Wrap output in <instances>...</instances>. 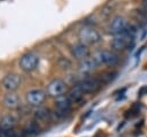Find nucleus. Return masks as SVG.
Listing matches in <instances>:
<instances>
[{"instance_id": "f8f14e48", "label": "nucleus", "mask_w": 147, "mask_h": 137, "mask_svg": "<svg viewBox=\"0 0 147 137\" xmlns=\"http://www.w3.org/2000/svg\"><path fill=\"white\" fill-rule=\"evenodd\" d=\"M96 66H98V63L95 62V60L93 59V56L92 58H86V59H84V60L80 61V63H79V70L82 73H84V74H87V73L93 71L96 68Z\"/></svg>"}, {"instance_id": "423d86ee", "label": "nucleus", "mask_w": 147, "mask_h": 137, "mask_svg": "<svg viewBox=\"0 0 147 137\" xmlns=\"http://www.w3.org/2000/svg\"><path fill=\"white\" fill-rule=\"evenodd\" d=\"M67 90V86H65V83L60 79V78H55L53 79L48 85H47V93L52 97H60V96H63L64 92Z\"/></svg>"}, {"instance_id": "20e7f679", "label": "nucleus", "mask_w": 147, "mask_h": 137, "mask_svg": "<svg viewBox=\"0 0 147 137\" xmlns=\"http://www.w3.org/2000/svg\"><path fill=\"white\" fill-rule=\"evenodd\" d=\"M39 63V58L37 54L32 53V52H29V53H25L21 56L20 59V67L22 70L24 71H32L37 68Z\"/></svg>"}, {"instance_id": "6ab92c4d", "label": "nucleus", "mask_w": 147, "mask_h": 137, "mask_svg": "<svg viewBox=\"0 0 147 137\" xmlns=\"http://www.w3.org/2000/svg\"><path fill=\"white\" fill-rule=\"evenodd\" d=\"M139 93H140L141 96H145V94H147V85H146V86H142V87L140 89Z\"/></svg>"}, {"instance_id": "aec40b11", "label": "nucleus", "mask_w": 147, "mask_h": 137, "mask_svg": "<svg viewBox=\"0 0 147 137\" xmlns=\"http://www.w3.org/2000/svg\"><path fill=\"white\" fill-rule=\"evenodd\" d=\"M142 6L147 9V0H142Z\"/></svg>"}, {"instance_id": "ddd939ff", "label": "nucleus", "mask_w": 147, "mask_h": 137, "mask_svg": "<svg viewBox=\"0 0 147 137\" xmlns=\"http://www.w3.org/2000/svg\"><path fill=\"white\" fill-rule=\"evenodd\" d=\"M3 104H5L6 107H8V108H10V109H14V108H17V107H18V105H20V99H18V97H17L15 93L9 92V93H7V94L5 96V98H3Z\"/></svg>"}, {"instance_id": "4468645a", "label": "nucleus", "mask_w": 147, "mask_h": 137, "mask_svg": "<svg viewBox=\"0 0 147 137\" xmlns=\"http://www.w3.org/2000/svg\"><path fill=\"white\" fill-rule=\"evenodd\" d=\"M15 124H16V119L13 115H6L0 120V130L14 129Z\"/></svg>"}, {"instance_id": "9b49d317", "label": "nucleus", "mask_w": 147, "mask_h": 137, "mask_svg": "<svg viewBox=\"0 0 147 137\" xmlns=\"http://www.w3.org/2000/svg\"><path fill=\"white\" fill-rule=\"evenodd\" d=\"M71 54L72 56H75L78 60H84L86 58H88L90 55V50L87 47V45L83 44V43H78L71 46Z\"/></svg>"}, {"instance_id": "1a4fd4ad", "label": "nucleus", "mask_w": 147, "mask_h": 137, "mask_svg": "<svg viewBox=\"0 0 147 137\" xmlns=\"http://www.w3.org/2000/svg\"><path fill=\"white\" fill-rule=\"evenodd\" d=\"M55 105H56V113L59 115H65L69 111H70V107H71V100L69 99L68 96H60L56 98V101H55Z\"/></svg>"}, {"instance_id": "39448f33", "label": "nucleus", "mask_w": 147, "mask_h": 137, "mask_svg": "<svg viewBox=\"0 0 147 137\" xmlns=\"http://www.w3.org/2000/svg\"><path fill=\"white\" fill-rule=\"evenodd\" d=\"M129 28H130V24L123 16H115L109 24V32L114 36H117L126 32Z\"/></svg>"}, {"instance_id": "f257e3e1", "label": "nucleus", "mask_w": 147, "mask_h": 137, "mask_svg": "<svg viewBox=\"0 0 147 137\" xmlns=\"http://www.w3.org/2000/svg\"><path fill=\"white\" fill-rule=\"evenodd\" d=\"M136 32H137V30L132 25H130V28L127 29L126 32L117 35V36H114V38L111 39V43H110L111 47L114 50H116V51L125 50L126 47H129L132 44L133 38L136 36Z\"/></svg>"}, {"instance_id": "f3484780", "label": "nucleus", "mask_w": 147, "mask_h": 137, "mask_svg": "<svg viewBox=\"0 0 147 137\" xmlns=\"http://www.w3.org/2000/svg\"><path fill=\"white\" fill-rule=\"evenodd\" d=\"M0 137H18L14 129L10 130H0Z\"/></svg>"}, {"instance_id": "9d476101", "label": "nucleus", "mask_w": 147, "mask_h": 137, "mask_svg": "<svg viewBox=\"0 0 147 137\" xmlns=\"http://www.w3.org/2000/svg\"><path fill=\"white\" fill-rule=\"evenodd\" d=\"M45 98H46L45 92L41 91V90H38V89L31 90V91H29L26 93V100L32 106H39L40 104H42Z\"/></svg>"}, {"instance_id": "6e6552de", "label": "nucleus", "mask_w": 147, "mask_h": 137, "mask_svg": "<svg viewBox=\"0 0 147 137\" xmlns=\"http://www.w3.org/2000/svg\"><path fill=\"white\" fill-rule=\"evenodd\" d=\"M20 85H21V78L16 74H9L2 79V86L9 92L15 91L16 89L20 87Z\"/></svg>"}, {"instance_id": "dca6fc26", "label": "nucleus", "mask_w": 147, "mask_h": 137, "mask_svg": "<svg viewBox=\"0 0 147 137\" xmlns=\"http://www.w3.org/2000/svg\"><path fill=\"white\" fill-rule=\"evenodd\" d=\"M83 92L79 90V87L76 85V86H74L70 91H69V94H68V97H69V99L71 100V101H79L82 98H83Z\"/></svg>"}, {"instance_id": "0eeeda50", "label": "nucleus", "mask_w": 147, "mask_h": 137, "mask_svg": "<svg viewBox=\"0 0 147 137\" xmlns=\"http://www.w3.org/2000/svg\"><path fill=\"white\" fill-rule=\"evenodd\" d=\"M100 85H101V82L96 78H86V79H83L82 82H79L77 84V86L79 87V90L83 93L94 92L100 87Z\"/></svg>"}, {"instance_id": "2eb2a0df", "label": "nucleus", "mask_w": 147, "mask_h": 137, "mask_svg": "<svg viewBox=\"0 0 147 137\" xmlns=\"http://www.w3.org/2000/svg\"><path fill=\"white\" fill-rule=\"evenodd\" d=\"M39 130H40V127L36 121H31V122L26 123L25 127H24V134L29 135V136L37 135L39 132Z\"/></svg>"}, {"instance_id": "f03ea898", "label": "nucleus", "mask_w": 147, "mask_h": 137, "mask_svg": "<svg viewBox=\"0 0 147 137\" xmlns=\"http://www.w3.org/2000/svg\"><path fill=\"white\" fill-rule=\"evenodd\" d=\"M79 39L82 40L83 44H95L99 43L101 39L100 33L92 26H84L79 30Z\"/></svg>"}, {"instance_id": "7ed1b4c3", "label": "nucleus", "mask_w": 147, "mask_h": 137, "mask_svg": "<svg viewBox=\"0 0 147 137\" xmlns=\"http://www.w3.org/2000/svg\"><path fill=\"white\" fill-rule=\"evenodd\" d=\"M93 59L95 60V62L99 64H108V66H114L118 62V56L111 52V51H107V50H102V51H98L94 55Z\"/></svg>"}, {"instance_id": "a211bd4d", "label": "nucleus", "mask_w": 147, "mask_h": 137, "mask_svg": "<svg viewBox=\"0 0 147 137\" xmlns=\"http://www.w3.org/2000/svg\"><path fill=\"white\" fill-rule=\"evenodd\" d=\"M36 115H37L39 119H46V117H48V111H47V109H45V108L38 109Z\"/></svg>"}]
</instances>
